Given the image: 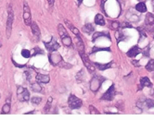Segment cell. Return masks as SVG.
<instances>
[{"label": "cell", "instance_id": "15", "mask_svg": "<svg viewBox=\"0 0 154 120\" xmlns=\"http://www.w3.org/2000/svg\"><path fill=\"white\" fill-rule=\"evenodd\" d=\"M140 52H141L140 49L136 45V46H133L129 51L127 52V55L129 56V58H136Z\"/></svg>", "mask_w": 154, "mask_h": 120}, {"label": "cell", "instance_id": "3", "mask_svg": "<svg viewBox=\"0 0 154 120\" xmlns=\"http://www.w3.org/2000/svg\"><path fill=\"white\" fill-rule=\"evenodd\" d=\"M8 12H9V16H8V21H7V30H6V34H7V38H9L11 35L12 23H13V18H14V14H13V10H12L11 6H9Z\"/></svg>", "mask_w": 154, "mask_h": 120}, {"label": "cell", "instance_id": "13", "mask_svg": "<svg viewBox=\"0 0 154 120\" xmlns=\"http://www.w3.org/2000/svg\"><path fill=\"white\" fill-rule=\"evenodd\" d=\"M75 45L77 49L79 50V53H84L85 52V45L84 43H83L81 36H76L75 37Z\"/></svg>", "mask_w": 154, "mask_h": 120}, {"label": "cell", "instance_id": "27", "mask_svg": "<svg viewBox=\"0 0 154 120\" xmlns=\"http://www.w3.org/2000/svg\"><path fill=\"white\" fill-rule=\"evenodd\" d=\"M146 69L148 71H154V59H150L149 61V63L146 65Z\"/></svg>", "mask_w": 154, "mask_h": 120}, {"label": "cell", "instance_id": "20", "mask_svg": "<svg viewBox=\"0 0 154 120\" xmlns=\"http://www.w3.org/2000/svg\"><path fill=\"white\" fill-rule=\"evenodd\" d=\"M112 64H113V62H110V63H108V64H99V63H95L94 65L97 66V67L99 70H106V69L112 67Z\"/></svg>", "mask_w": 154, "mask_h": 120}, {"label": "cell", "instance_id": "37", "mask_svg": "<svg viewBox=\"0 0 154 120\" xmlns=\"http://www.w3.org/2000/svg\"><path fill=\"white\" fill-rule=\"evenodd\" d=\"M59 67H63V68H71V67H72L73 66L72 65H69V64H67V63H65V62H64L63 60L60 63V64H59Z\"/></svg>", "mask_w": 154, "mask_h": 120}, {"label": "cell", "instance_id": "26", "mask_svg": "<svg viewBox=\"0 0 154 120\" xmlns=\"http://www.w3.org/2000/svg\"><path fill=\"white\" fill-rule=\"evenodd\" d=\"M61 41H62V43L65 46H71L72 45V39H71V37L69 35L61 38Z\"/></svg>", "mask_w": 154, "mask_h": 120}, {"label": "cell", "instance_id": "22", "mask_svg": "<svg viewBox=\"0 0 154 120\" xmlns=\"http://www.w3.org/2000/svg\"><path fill=\"white\" fill-rule=\"evenodd\" d=\"M58 33H59V34H60V36L61 38L69 35L68 33H67V31L65 30V28L62 26V24H59V25H58Z\"/></svg>", "mask_w": 154, "mask_h": 120}, {"label": "cell", "instance_id": "5", "mask_svg": "<svg viewBox=\"0 0 154 120\" xmlns=\"http://www.w3.org/2000/svg\"><path fill=\"white\" fill-rule=\"evenodd\" d=\"M68 105L71 109H78L83 105V102H82V100H80L75 95L72 94V95H70V97L68 99Z\"/></svg>", "mask_w": 154, "mask_h": 120}, {"label": "cell", "instance_id": "7", "mask_svg": "<svg viewBox=\"0 0 154 120\" xmlns=\"http://www.w3.org/2000/svg\"><path fill=\"white\" fill-rule=\"evenodd\" d=\"M48 58H49L50 64L53 66H59L60 63L63 60L62 56L59 53H57L56 51L51 52L48 55Z\"/></svg>", "mask_w": 154, "mask_h": 120}, {"label": "cell", "instance_id": "17", "mask_svg": "<svg viewBox=\"0 0 154 120\" xmlns=\"http://www.w3.org/2000/svg\"><path fill=\"white\" fill-rule=\"evenodd\" d=\"M82 30L84 31V33H87V34H91L93 31H95V27L91 23H86L85 26H83Z\"/></svg>", "mask_w": 154, "mask_h": 120}, {"label": "cell", "instance_id": "45", "mask_svg": "<svg viewBox=\"0 0 154 120\" xmlns=\"http://www.w3.org/2000/svg\"><path fill=\"white\" fill-rule=\"evenodd\" d=\"M82 2H83V0H78V6H80Z\"/></svg>", "mask_w": 154, "mask_h": 120}, {"label": "cell", "instance_id": "43", "mask_svg": "<svg viewBox=\"0 0 154 120\" xmlns=\"http://www.w3.org/2000/svg\"><path fill=\"white\" fill-rule=\"evenodd\" d=\"M54 1H55V0H47V2H48V4H49L50 6H53Z\"/></svg>", "mask_w": 154, "mask_h": 120}, {"label": "cell", "instance_id": "36", "mask_svg": "<svg viewBox=\"0 0 154 120\" xmlns=\"http://www.w3.org/2000/svg\"><path fill=\"white\" fill-rule=\"evenodd\" d=\"M131 27H132V25H131V23H130V22H126V21H124V22H122V23H120V29L131 28Z\"/></svg>", "mask_w": 154, "mask_h": 120}, {"label": "cell", "instance_id": "34", "mask_svg": "<svg viewBox=\"0 0 154 120\" xmlns=\"http://www.w3.org/2000/svg\"><path fill=\"white\" fill-rule=\"evenodd\" d=\"M22 55L23 56V58H29L30 56L32 55V54H31V52L29 51V50L23 49L22 51Z\"/></svg>", "mask_w": 154, "mask_h": 120}, {"label": "cell", "instance_id": "44", "mask_svg": "<svg viewBox=\"0 0 154 120\" xmlns=\"http://www.w3.org/2000/svg\"><path fill=\"white\" fill-rule=\"evenodd\" d=\"M133 63H134V64L136 65L137 67H139V63H138V61H137V62H136V61H133Z\"/></svg>", "mask_w": 154, "mask_h": 120}, {"label": "cell", "instance_id": "49", "mask_svg": "<svg viewBox=\"0 0 154 120\" xmlns=\"http://www.w3.org/2000/svg\"><path fill=\"white\" fill-rule=\"evenodd\" d=\"M0 98H1V94H0Z\"/></svg>", "mask_w": 154, "mask_h": 120}, {"label": "cell", "instance_id": "46", "mask_svg": "<svg viewBox=\"0 0 154 120\" xmlns=\"http://www.w3.org/2000/svg\"><path fill=\"white\" fill-rule=\"evenodd\" d=\"M151 4H152V7H153V10H154V0H152V2H151Z\"/></svg>", "mask_w": 154, "mask_h": 120}, {"label": "cell", "instance_id": "10", "mask_svg": "<svg viewBox=\"0 0 154 120\" xmlns=\"http://www.w3.org/2000/svg\"><path fill=\"white\" fill-rule=\"evenodd\" d=\"M115 93H116V92H115V86H114V84H112L110 88H109V90L102 95L101 99L105 100V101H112L115 96Z\"/></svg>", "mask_w": 154, "mask_h": 120}, {"label": "cell", "instance_id": "40", "mask_svg": "<svg viewBox=\"0 0 154 120\" xmlns=\"http://www.w3.org/2000/svg\"><path fill=\"white\" fill-rule=\"evenodd\" d=\"M24 76H25V79L27 80H31V77H32V72L30 70H27L24 72Z\"/></svg>", "mask_w": 154, "mask_h": 120}, {"label": "cell", "instance_id": "14", "mask_svg": "<svg viewBox=\"0 0 154 120\" xmlns=\"http://www.w3.org/2000/svg\"><path fill=\"white\" fill-rule=\"evenodd\" d=\"M144 87H149V88L152 87L151 81L150 80L149 78H147V77H143V78L140 79V87L139 88H144Z\"/></svg>", "mask_w": 154, "mask_h": 120}, {"label": "cell", "instance_id": "19", "mask_svg": "<svg viewBox=\"0 0 154 120\" xmlns=\"http://www.w3.org/2000/svg\"><path fill=\"white\" fill-rule=\"evenodd\" d=\"M95 23L97 25H99V26H104L106 24L105 21H104V18L101 14H97L95 17Z\"/></svg>", "mask_w": 154, "mask_h": 120}, {"label": "cell", "instance_id": "12", "mask_svg": "<svg viewBox=\"0 0 154 120\" xmlns=\"http://www.w3.org/2000/svg\"><path fill=\"white\" fill-rule=\"evenodd\" d=\"M35 79H36V81H38L39 83H48L50 80L49 76L45 75V74H37Z\"/></svg>", "mask_w": 154, "mask_h": 120}, {"label": "cell", "instance_id": "4", "mask_svg": "<svg viewBox=\"0 0 154 120\" xmlns=\"http://www.w3.org/2000/svg\"><path fill=\"white\" fill-rule=\"evenodd\" d=\"M144 30L149 33H154V16L151 13H148L145 18Z\"/></svg>", "mask_w": 154, "mask_h": 120}, {"label": "cell", "instance_id": "8", "mask_svg": "<svg viewBox=\"0 0 154 120\" xmlns=\"http://www.w3.org/2000/svg\"><path fill=\"white\" fill-rule=\"evenodd\" d=\"M44 45H45V46H46V48L47 49V51L50 52V53L54 52V51H57V50L59 49L60 46L59 45V43L57 42L55 37L51 38V41L49 43H44Z\"/></svg>", "mask_w": 154, "mask_h": 120}, {"label": "cell", "instance_id": "39", "mask_svg": "<svg viewBox=\"0 0 154 120\" xmlns=\"http://www.w3.org/2000/svg\"><path fill=\"white\" fill-rule=\"evenodd\" d=\"M89 110H90V114H96V115H99V112L95 108L93 105H90L89 106Z\"/></svg>", "mask_w": 154, "mask_h": 120}, {"label": "cell", "instance_id": "41", "mask_svg": "<svg viewBox=\"0 0 154 120\" xmlns=\"http://www.w3.org/2000/svg\"><path fill=\"white\" fill-rule=\"evenodd\" d=\"M149 50H150V46L148 45V46H147L146 48H144V49L142 50V54H143L144 55H146V56H149V55H150Z\"/></svg>", "mask_w": 154, "mask_h": 120}, {"label": "cell", "instance_id": "9", "mask_svg": "<svg viewBox=\"0 0 154 120\" xmlns=\"http://www.w3.org/2000/svg\"><path fill=\"white\" fill-rule=\"evenodd\" d=\"M80 54V55H81V58H82V59H83V62H84V64H85V66H86V67L88 69V71L90 72V73H92V72H94L95 71V65L94 64H92V63L90 62V60L88 59V58H87V55H86V53L84 52V53H79Z\"/></svg>", "mask_w": 154, "mask_h": 120}, {"label": "cell", "instance_id": "30", "mask_svg": "<svg viewBox=\"0 0 154 120\" xmlns=\"http://www.w3.org/2000/svg\"><path fill=\"white\" fill-rule=\"evenodd\" d=\"M99 51H109V52H110L111 49H110V48H98V47L95 46V47L92 49V51H91L90 55H92V54H94V53H96V52H99Z\"/></svg>", "mask_w": 154, "mask_h": 120}, {"label": "cell", "instance_id": "2", "mask_svg": "<svg viewBox=\"0 0 154 120\" xmlns=\"http://www.w3.org/2000/svg\"><path fill=\"white\" fill-rule=\"evenodd\" d=\"M17 97L19 101L21 102H28L30 99V93L27 89L22 87V86H18L17 87Z\"/></svg>", "mask_w": 154, "mask_h": 120}, {"label": "cell", "instance_id": "42", "mask_svg": "<svg viewBox=\"0 0 154 120\" xmlns=\"http://www.w3.org/2000/svg\"><path fill=\"white\" fill-rule=\"evenodd\" d=\"M100 1V7H101V9L104 11V3L107 1V0H99Z\"/></svg>", "mask_w": 154, "mask_h": 120}, {"label": "cell", "instance_id": "35", "mask_svg": "<svg viewBox=\"0 0 154 120\" xmlns=\"http://www.w3.org/2000/svg\"><path fill=\"white\" fill-rule=\"evenodd\" d=\"M112 29L117 31L120 29V22L119 21H112Z\"/></svg>", "mask_w": 154, "mask_h": 120}, {"label": "cell", "instance_id": "47", "mask_svg": "<svg viewBox=\"0 0 154 120\" xmlns=\"http://www.w3.org/2000/svg\"><path fill=\"white\" fill-rule=\"evenodd\" d=\"M138 1H140V2H145L146 0H138Z\"/></svg>", "mask_w": 154, "mask_h": 120}, {"label": "cell", "instance_id": "6", "mask_svg": "<svg viewBox=\"0 0 154 120\" xmlns=\"http://www.w3.org/2000/svg\"><path fill=\"white\" fill-rule=\"evenodd\" d=\"M23 20L24 23L30 26L32 23V16H31V10L29 8V5L26 1H23Z\"/></svg>", "mask_w": 154, "mask_h": 120}, {"label": "cell", "instance_id": "48", "mask_svg": "<svg viewBox=\"0 0 154 120\" xmlns=\"http://www.w3.org/2000/svg\"><path fill=\"white\" fill-rule=\"evenodd\" d=\"M152 94H153V95H154V91H153V93H152Z\"/></svg>", "mask_w": 154, "mask_h": 120}, {"label": "cell", "instance_id": "33", "mask_svg": "<svg viewBox=\"0 0 154 120\" xmlns=\"http://www.w3.org/2000/svg\"><path fill=\"white\" fill-rule=\"evenodd\" d=\"M137 30L138 31V33H139V34H140V40H141V39H145V38L147 37V36H146V33H145V30H144L143 28H141V27H138Z\"/></svg>", "mask_w": 154, "mask_h": 120}, {"label": "cell", "instance_id": "38", "mask_svg": "<svg viewBox=\"0 0 154 120\" xmlns=\"http://www.w3.org/2000/svg\"><path fill=\"white\" fill-rule=\"evenodd\" d=\"M51 103H52V98L49 97V98H48V102L47 103L46 106H45V109H44L46 112L49 111V108H50V106H51Z\"/></svg>", "mask_w": 154, "mask_h": 120}, {"label": "cell", "instance_id": "24", "mask_svg": "<svg viewBox=\"0 0 154 120\" xmlns=\"http://www.w3.org/2000/svg\"><path fill=\"white\" fill-rule=\"evenodd\" d=\"M136 9L140 12V13H144V12L147 11V6L145 5L144 2H139L137 6H136Z\"/></svg>", "mask_w": 154, "mask_h": 120}, {"label": "cell", "instance_id": "25", "mask_svg": "<svg viewBox=\"0 0 154 120\" xmlns=\"http://www.w3.org/2000/svg\"><path fill=\"white\" fill-rule=\"evenodd\" d=\"M31 89L32 91H34L35 92H42V87L40 85V83L36 81V82H34L33 84H31Z\"/></svg>", "mask_w": 154, "mask_h": 120}, {"label": "cell", "instance_id": "32", "mask_svg": "<svg viewBox=\"0 0 154 120\" xmlns=\"http://www.w3.org/2000/svg\"><path fill=\"white\" fill-rule=\"evenodd\" d=\"M83 71H84V70L82 69V70L79 73H77V75H76V80H77L78 82H82L83 80H84V78H85L84 74H83Z\"/></svg>", "mask_w": 154, "mask_h": 120}, {"label": "cell", "instance_id": "29", "mask_svg": "<svg viewBox=\"0 0 154 120\" xmlns=\"http://www.w3.org/2000/svg\"><path fill=\"white\" fill-rule=\"evenodd\" d=\"M10 112V104L6 103L2 107V114H9Z\"/></svg>", "mask_w": 154, "mask_h": 120}, {"label": "cell", "instance_id": "18", "mask_svg": "<svg viewBox=\"0 0 154 120\" xmlns=\"http://www.w3.org/2000/svg\"><path fill=\"white\" fill-rule=\"evenodd\" d=\"M115 38H116V41L119 43L120 42L125 40V35L124 34L123 31H120V29H119L117 31H115Z\"/></svg>", "mask_w": 154, "mask_h": 120}, {"label": "cell", "instance_id": "1", "mask_svg": "<svg viewBox=\"0 0 154 120\" xmlns=\"http://www.w3.org/2000/svg\"><path fill=\"white\" fill-rule=\"evenodd\" d=\"M104 80L105 79L103 77H101V76L94 75L90 81V90L94 92H97L99 90V88L101 87V84L103 83Z\"/></svg>", "mask_w": 154, "mask_h": 120}, {"label": "cell", "instance_id": "11", "mask_svg": "<svg viewBox=\"0 0 154 120\" xmlns=\"http://www.w3.org/2000/svg\"><path fill=\"white\" fill-rule=\"evenodd\" d=\"M30 26H31L32 33H33L34 36L36 38V40H39L40 35H41V33H40L39 27H38V25L36 24V22H35V21H32V23H31Z\"/></svg>", "mask_w": 154, "mask_h": 120}, {"label": "cell", "instance_id": "28", "mask_svg": "<svg viewBox=\"0 0 154 120\" xmlns=\"http://www.w3.org/2000/svg\"><path fill=\"white\" fill-rule=\"evenodd\" d=\"M31 54L33 55V56H35V55H44V51L41 49V48H39V47H35L33 50H32V52H31Z\"/></svg>", "mask_w": 154, "mask_h": 120}, {"label": "cell", "instance_id": "16", "mask_svg": "<svg viewBox=\"0 0 154 120\" xmlns=\"http://www.w3.org/2000/svg\"><path fill=\"white\" fill-rule=\"evenodd\" d=\"M144 105L147 107V108H153L154 107V100H151V99H146L145 100V102L143 104H141L139 103V106H140V108H143Z\"/></svg>", "mask_w": 154, "mask_h": 120}, {"label": "cell", "instance_id": "21", "mask_svg": "<svg viewBox=\"0 0 154 120\" xmlns=\"http://www.w3.org/2000/svg\"><path fill=\"white\" fill-rule=\"evenodd\" d=\"M65 23H66V25L68 26V28H69L71 31H72V33H73V34H75L76 36H81V35H80V33H79V31L77 30L75 27H73V24L71 23L68 20H65Z\"/></svg>", "mask_w": 154, "mask_h": 120}, {"label": "cell", "instance_id": "23", "mask_svg": "<svg viewBox=\"0 0 154 120\" xmlns=\"http://www.w3.org/2000/svg\"><path fill=\"white\" fill-rule=\"evenodd\" d=\"M102 36H105V37H108L109 39H110V34L108 33H105V31H100V33H95L94 35H93V38H92V41L95 42L96 40L98 39L99 37H102Z\"/></svg>", "mask_w": 154, "mask_h": 120}, {"label": "cell", "instance_id": "31", "mask_svg": "<svg viewBox=\"0 0 154 120\" xmlns=\"http://www.w3.org/2000/svg\"><path fill=\"white\" fill-rule=\"evenodd\" d=\"M41 102H42V98H41V97H37V96L33 97V98H32V100H31V103L34 104H35V105L39 104Z\"/></svg>", "mask_w": 154, "mask_h": 120}]
</instances>
